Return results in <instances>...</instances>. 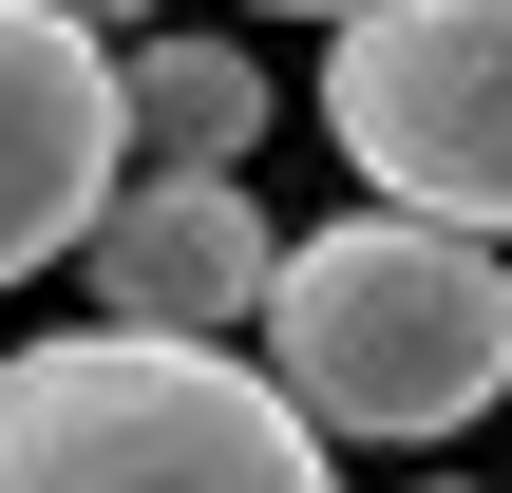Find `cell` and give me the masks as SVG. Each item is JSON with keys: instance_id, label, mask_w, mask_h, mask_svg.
<instances>
[{"instance_id": "9", "label": "cell", "mask_w": 512, "mask_h": 493, "mask_svg": "<svg viewBox=\"0 0 512 493\" xmlns=\"http://www.w3.org/2000/svg\"><path fill=\"white\" fill-rule=\"evenodd\" d=\"M437 493H456V475H437Z\"/></svg>"}, {"instance_id": "4", "label": "cell", "mask_w": 512, "mask_h": 493, "mask_svg": "<svg viewBox=\"0 0 512 493\" xmlns=\"http://www.w3.org/2000/svg\"><path fill=\"white\" fill-rule=\"evenodd\" d=\"M95 209H114V38H76L57 0H0V285L76 266Z\"/></svg>"}, {"instance_id": "5", "label": "cell", "mask_w": 512, "mask_h": 493, "mask_svg": "<svg viewBox=\"0 0 512 493\" xmlns=\"http://www.w3.org/2000/svg\"><path fill=\"white\" fill-rule=\"evenodd\" d=\"M95 266V323H190V342H247L285 228L247 209V171H114V209L76 228Z\"/></svg>"}, {"instance_id": "2", "label": "cell", "mask_w": 512, "mask_h": 493, "mask_svg": "<svg viewBox=\"0 0 512 493\" xmlns=\"http://www.w3.org/2000/svg\"><path fill=\"white\" fill-rule=\"evenodd\" d=\"M0 493H342L247 342L57 323L0 361Z\"/></svg>"}, {"instance_id": "6", "label": "cell", "mask_w": 512, "mask_h": 493, "mask_svg": "<svg viewBox=\"0 0 512 493\" xmlns=\"http://www.w3.org/2000/svg\"><path fill=\"white\" fill-rule=\"evenodd\" d=\"M266 152V57L228 38H114V171H247Z\"/></svg>"}, {"instance_id": "8", "label": "cell", "mask_w": 512, "mask_h": 493, "mask_svg": "<svg viewBox=\"0 0 512 493\" xmlns=\"http://www.w3.org/2000/svg\"><path fill=\"white\" fill-rule=\"evenodd\" d=\"M285 19H361V0H285Z\"/></svg>"}, {"instance_id": "3", "label": "cell", "mask_w": 512, "mask_h": 493, "mask_svg": "<svg viewBox=\"0 0 512 493\" xmlns=\"http://www.w3.org/2000/svg\"><path fill=\"white\" fill-rule=\"evenodd\" d=\"M323 133L380 209L512 247V0H361L323 57Z\"/></svg>"}, {"instance_id": "7", "label": "cell", "mask_w": 512, "mask_h": 493, "mask_svg": "<svg viewBox=\"0 0 512 493\" xmlns=\"http://www.w3.org/2000/svg\"><path fill=\"white\" fill-rule=\"evenodd\" d=\"M57 19H76V38H152L171 0H57Z\"/></svg>"}, {"instance_id": "1", "label": "cell", "mask_w": 512, "mask_h": 493, "mask_svg": "<svg viewBox=\"0 0 512 493\" xmlns=\"http://www.w3.org/2000/svg\"><path fill=\"white\" fill-rule=\"evenodd\" d=\"M247 361L285 380L304 437H456L512 399V247L475 228H418V209H342V228H285L266 304H247Z\"/></svg>"}]
</instances>
